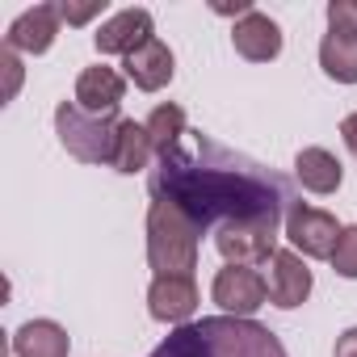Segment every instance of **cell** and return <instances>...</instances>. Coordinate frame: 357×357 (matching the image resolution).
<instances>
[{
    "instance_id": "7c38bea8",
    "label": "cell",
    "mask_w": 357,
    "mask_h": 357,
    "mask_svg": "<svg viewBox=\"0 0 357 357\" xmlns=\"http://www.w3.org/2000/svg\"><path fill=\"white\" fill-rule=\"evenodd\" d=\"M122 97H126V80H122L114 68H105V63L84 68V72L76 76V105H80L84 114L109 118V114H118Z\"/></svg>"
},
{
    "instance_id": "5b68a950",
    "label": "cell",
    "mask_w": 357,
    "mask_h": 357,
    "mask_svg": "<svg viewBox=\"0 0 357 357\" xmlns=\"http://www.w3.org/2000/svg\"><path fill=\"white\" fill-rule=\"evenodd\" d=\"M211 298L223 307V315L252 319L269 298V278L252 265H223L211 282Z\"/></svg>"
},
{
    "instance_id": "e0dca14e",
    "label": "cell",
    "mask_w": 357,
    "mask_h": 357,
    "mask_svg": "<svg viewBox=\"0 0 357 357\" xmlns=\"http://www.w3.org/2000/svg\"><path fill=\"white\" fill-rule=\"evenodd\" d=\"M155 160V151H151V139H147V126L143 122H135V118H122V126H118V147H114V172H143L147 164Z\"/></svg>"
},
{
    "instance_id": "4fadbf2b",
    "label": "cell",
    "mask_w": 357,
    "mask_h": 357,
    "mask_svg": "<svg viewBox=\"0 0 357 357\" xmlns=\"http://www.w3.org/2000/svg\"><path fill=\"white\" fill-rule=\"evenodd\" d=\"M122 68H126V80H130L135 89H143V93H160V89L172 80L176 59H172L168 43L151 38V43H143L135 55H126V59H122Z\"/></svg>"
},
{
    "instance_id": "d6986e66",
    "label": "cell",
    "mask_w": 357,
    "mask_h": 357,
    "mask_svg": "<svg viewBox=\"0 0 357 357\" xmlns=\"http://www.w3.org/2000/svg\"><path fill=\"white\" fill-rule=\"evenodd\" d=\"M332 269H336L340 278L357 282V223L340 231V240H336V248H332Z\"/></svg>"
},
{
    "instance_id": "cb8c5ba5",
    "label": "cell",
    "mask_w": 357,
    "mask_h": 357,
    "mask_svg": "<svg viewBox=\"0 0 357 357\" xmlns=\"http://www.w3.org/2000/svg\"><path fill=\"white\" fill-rule=\"evenodd\" d=\"M340 139H344V147H349V151L357 155V109H353V114H349V118L340 122Z\"/></svg>"
},
{
    "instance_id": "ba28073f",
    "label": "cell",
    "mask_w": 357,
    "mask_h": 357,
    "mask_svg": "<svg viewBox=\"0 0 357 357\" xmlns=\"http://www.w3.org/2000/svg\"><path fill=\"white\" fill-rule=\"evenodd\" d=\"M311 286H315V278L294 248H278L269 257V303L273 307H282V311L303 307L311 298Z\"/></svg>"
},
{
    "instance_id": "ffe728a7",
    "label": "cell",
    "mask_w": 357,
    "mask_h": 357,
    "mask_svg": "<svg viewBox=\"0 0 357 357\" xmlns=\"http://www.w3.org/2000/svg\"><path fill=\"white\" fill-rule=\"evenodd\" d=\"M328 30L357 34V0H328Z\"/></svg>"
},
{
    "instance_id": "44dd1931",
    "label": "cell",
    "mask_w": 357,
    "mask_h": 357,
    "mask_svg": "<svg viewBox=\"0 0 357 357\" xmlns=\"http://www.w3.org/2000/svg\"><path fill=\"white\" fill-rule=\"evenodd\" d=\"M0 68H5V93H0V97H5V101H13L17 97V89H22V59H17V51H0Z\"/></svg>"
},
{
    "instance_id": "7402d4cb",
    "label": "cell",
    "mask_w": 357,
    "mask_h": 357,
    "mask_svg": "<svg viewBox=\"0 0 357 357\" xmlns=\"http://www.w3.org/2000/svg\"><path fill=\"white\" fill-rule=\"evenodd\" d=\"M97 13H105V0H89V5H59V17H63L68 26H84V22H93Z\"/></svg>"
},
{
    "instance_id": "52a82bcc",
    "label": "cell",
    "mask_w": 357,
    "mask_h": 357,
    "mask_svg": "<svg viewBox=\"0 0 357 357\" xmlns=\"http://www.w3.org/2000/svg\"><path fill=\"white\" fill-rule=\"evenodd\" d=\"M198 303H202L198 282L190 273H164V278H151V286H147V311L160 324H176V328L190 324Z\"/></svg>"
},
{
    "instance_id": "8fae6325",
    "label": "cell",
    "mask_w": 357,
    "mask_h": 357,
    "mask_svg": "<svg viewBox=\"0 0 357 357\" xmlns=\"http://www.w3.org/2000/svg\"><path fill=\"white\" fill-rule=\"evenodd\" d=\"M231 47H236L248 63H269V59L282 55V26H278L269 13L252 9L248 17H240V22L231 26Z\"/></svg>"
},
{
    "instance_id": "603a6c76",
    "label": "cell",
    "mask_w": 357,
    "mask_h": 357,
    "mask_svg": "<svg viewBox=\"0 0 357 357\" xmlns=\"http://www.w3.org/2000/svg\"><path fill=\"white\" fill-rule=\"evenodd\" d=\"M336 357H357V328H344L336 336Z\"/></svg>"
},
{
    "instance_id": "5bb4252c",
    "label": "cell",
    "mask_w": 357,
    "mask_h": 357,
    "mask_svg": "<svg viewBox=\"0 0 357 357\" xmlns=\"http://www.w3.org/2000/svg\"><path fill=\"white\" fill-rule=\"evenodd\" d=\"M72 336L55 319H26L13 332V357H68Z\"/></svg>"
},
{
    "instance_id": "9a60e30c",
    "label": "cell",
    "mask_w": 357,
    "mask_h": 357,
    "mask_svg": "<svg viewBox=\"0 0 357 357\" xmlns=\"http://www.w3.org/2000/svg\"><path fill=\"white\" fill-rule=\"evenodd\" d=\"M294 176H298V185H303L307 194L328 198V194L340 190L344 168H340V160H336L328 147H303V151L294 155Z\"/></svg>"
},
{
    "instance_id": "6da1fadb",
    "label": "cell",
    "mask_w": 357,
    "mask_h": 357,
    "mask_svg": "<svg viewBox=\"0 0 357 357\" xmlns=\"http://www.w3.org/2000/svg\"><path fill=\"white\" fill-rule=\"evenodd\" d=\"M151 202L176 206L198 231H219V227H240V223H261V219H282L290 215L294 185L282 172L265 168L261 160L215 143L202 130H190L176 147L155 155L151 176H147Z\"/></svg>"
},
{
    "instance_id": "277c9868",
    "label": "cell",
    "mask_w": 357,
    "mask_h": 357,
    "mask_svg": "<svg viewBox=\"0 0 357 357\" xmlns=\"http://www.w3.org/2000/svg\"><path fill=\"white\" fill-rule=\"evenodd\" d=\"M118 126H122L118 114L97 118V114H84L76 101H59L55 105V135H59L63 151L76 155L80 164H114Z\"/></svg>"
},
{
    "instance_id": "2e32d148",
    "label": "cell",
    "mask_w": 357,
    "mask_h": 357,
    "mask_svg": "<svg viewBox=\"0 0 357 357\" xmlns=\"http://www.w3.org/2000/svg\"><path fill=\"white\" fill-rule=\"evenodd\" d=\"M319 68L336 84H357V34L328 30L319 43Z\"/></svg>"
},
{
    "instance_id": "3957f363",
    "label": "cell",
    "mask_w": 357,
    "mask_h": 357,
    "mask_svg": "<svg viewBox=\"0 0 357 357\" xmlns=\"http://www.w3.org/2000/svg\"><path fill=\"white\" fill-rule=\"evenodd\" d=\"M198 248H202V231L176 206H168V202L147 206V265L155 269V278H164V273L194 278Z\"/></svg>"
},
{
    "instance_id": "9c48e42d",
    "label": "cell",
    "mask_w": 357,
    "mask_h": 357,
    "mask_svg": "<svg viewBox=\"0 0 357 357\" xmlns=\"http://www.w3.org/2000/svg\"><path fill=\"white\" fill-rule=\"evenodd\" d=\"M151 38H155V22H151L147 9H122L109 22H101V30L93 34V43H97L101 55H122V59L135 55Z\"/></svg>"
},
{
    "instance_id": "8992f818",
    "label": "cell",
    "mask_w": 357,
    "mask_h": 357,
    "mask_svg": "<svg viewBox=\"0 0 357 357\" xmlns=\"http://www.w3.org/2000/svg\"><path fill=\"white\" fill-rule=\"evenodd\" d=\"M340 231L344 227L336 223V215H328L319 206H307V202H294L290 215H286V240L294 244V252H303L311 261H319V257L332 261V248H336Z\"/></svg>"
},
{
    "instance_id": "7a4b0ae2",
    "label": "cell",
    "mask_w": 357,
    "mask_h": 357,
    "mask_svg": "<svg viewBox=\"0 0 357 357\" xmlns=\"http://www.w3.org/2000/svg\"><path fill=\"white\" fill-rule=\"evenodd\" d=\"M147 357H286V344L257 319L206 315L172 328Z\"/></svg>"
},
{
    "instance_id": "30bf717a",
    "label": "cell",
    "mask_w": 357,
    "mask_h": 357,
    "mask_svg": "<svg viewBox=\"0 0 357 357\" xmlns=\"http://www.w3.org/2000/svg\"><path fill=\"white\" fill-rule=\"evenodd\" d=\"M59 5H34V9H26L13 26H9V34H5V47L9 51H22V55H47L51 47H55V38H59Z\"/></svg>"
},
{
    "instance_id": "ac0fdd59",
    "label": "cell",
    "mask_w": 357,
    "mask_h": 357,
    "mask_svg": "<svg viewBox=\"0 0 357 357\" xmlns=\"http://www.w3.org/2000/svg\"><path fill=\"white\" fill-rule=\"evenodd\" d=\"M147 126V139H151V151L155 155H164L168 147H176V143H181L185 135H190V126H185V109L181 105H155L151 109V118L143 122Z\"/></svg>"
}]
</instances>
